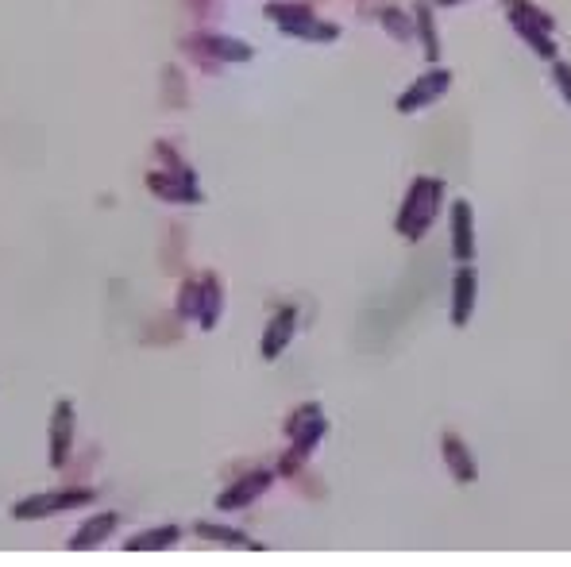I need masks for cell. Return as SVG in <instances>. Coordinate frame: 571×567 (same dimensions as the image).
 <instances>
[{"mask_svg":"<svg viewBox=\"0 0 571 567\" xmlns=\"http://www.w3.org/2000/svg\"><path fill=\"white\" fill-rule=\"evenodd\" d=\"M440 201H444V182L440 178H413L409 182V193L406 201H402V209H398V236H406V240H421L429 228H433L436 213H440Z\"/></svg>","mask_w":571,"mask_h":567,"instance_id":"obj_1","label":"cell"},{"mask_svg":"<svg viewBox=\"0 0 571 567\" xmlns=\"http://www.w3.org/2000/svg\"><path fill=\"white\" fill-rule=\"evenodd\" d=\"M267 20L278 24L282 35H290V39H309V43H336L340 39V27L321 20L309 4H298V0H274L267 4Z\"/></svg>","mask_w":571,"mask_h":567,"instance_id":"obj_2","label":"cell"},{"mask_svg":"<svg viewBox=\"0 0 571 567\" xmlns=\"http://www.w3.org/2000/svg\"><path fill=\"white\" fill-rule=\"evenodd\" d=\"M325 417H321V409L317 405H301V409H294L290 413V421H286V436H290V452L282 456V471L286 475H294L301 463L309 459V452L321 444V436H325Z\"/></svg>","mask_w":571,"mask_h":567,"instance_id":"obj_3","label":"cell"},{"mask_svg":"<svg viewBox=\"0 0 571 567\" xmlns=\"http://www.w3.org/2000/svg\"><path fill=\"white\" fill-rule=\"evenodd\" d=\"M502 4H506V12H510V24H514L517 35L541 54V58H556V43H552L556 24H552V16H544L533 0H502Z\"/></svg>","mask_w":571,"mask_h":567,"instance_id":"obj_4","label":"cell"},{"mask_svg":"<svg viewBox=\"0 0 571 567\" xmlns=\"http://www.w3.org/2000/svg\"><path fill=\"white\" fill-rule=\"evenodd\" d=\"M93 498H97V490H89V486H66V490H51V494H31V498L12 506V517L35 521V517H51V513L74 510V506H89Z\"/></svg>","mask_w":571,"mask_h":567,"instance_id":"obj_5","label":"cell"},{"mask_svg":"<svg viewBox=\"0 0 571 567\" xmlns=\"http://www.w3.org/2000/svg\"><path fill=\"white\" fill-rule=\"evenodd\" d=\"M147 186L155 197H163V201H174V205H197L205 193L197 186V174H193L190 166H178V170H155V174H147Z\"/></svg>","mask_w":571,"mask_h":567,"instance_id":"obj_6","label":"cell"},{"mask_svg":"<svg viewBox=\"0 0 571 567\" xmlns=\"http://www.w3.org/2000/svg\"><path fill=\"white\" fill-rule=\"evenodd\" d=\"M448 85H452V74L433 66L429 74H421V78L398 97V112H417V108H425V105H436V101L448 93Z\"/></svg>","mask_w":571,"mask_h":567,"instance_id":"obj_7","label":"cell"},{"mask_svg":"<svg viewBox=\"0 0 571 567\" xmlns=\"http://www.w3.org/2000/svg\"><path fill=\"white\" fill-rule=\"evenodd\" d=\"M186 51H205V62H247L251 58V47L240 43V39H228V35H197V39H186L182 43Z\"/></svg>","mask_w":571,"mask_h":567,"instance_id":"obj_8","label":"cell"},{"mask_svg":"<svg viewBox=\"0 0 571 567\" xmlns=\"http://www.w3.org/2000/svg\"><path fill=\"white\" fill-rule=\"evenodd\" d=\"M271 479L274 475L263 471V467H259V471H247L240 483H232L224 494H217V510H244V506H251V502L271 486Z\"/></svg>","mask_w":571,"mask_h":567,"instance_id":"obj_9","label":"cell"},{"mask_svg":"<svg viewBox=\"0 0 571 567\" xmlns=\"http://www.w3.org/2000/svg\"><path fill=\"white\" fill-rule=\"evenodd\" d=\"M475 297H479V274L471 263H460L456 278H452V324L463 328L471 321V309H475Z\"/></svg>","mask_w":571,"mask_h":567,"instance_id":"obj_10","label":"cell"},{"mask_svg":"<svg viewBox=\"0 0 571 567\" xmlns=\"http://www.w3.org/2000/svg\"><path fill=\"white\" fill-rule=\"evenodd\" d=\"M70 444H74V405L58 398L51 413V467H66Z\"/></svg>","mask_w":571,"mask_h":567,"instance_id":"obj_11","label":"cell"},{"mask_svg":"<svg viewBox=\"0 0 571 567\" xmlns=\"http://www.w3.org/2000/svg\"><path fill=\"white\" fill-rule=\"evenodd\" d=\"M471 201H456L452 205V255L456 263H471L475 259V220H471Z\"/></svg>","mask_w":571,"mask_h":567,"instance_id":"obj_12","label":"cell"},{"mask_svg":"<svg viewBox=\"0 0 571 567\" xmlns=\"http://www.w3.org/2000/svg\"><path fill=\"white\" fill-rule=\"evenodd\" d=\"M294 328H298V309L294 305L278 309L271 317V324L263 328V359H278L286 351V344L294 340Z\"/></svg>","mask_w":571,"mask_h":567,"instance_id":"obj_13","label":"cell"},{"mask_svg":"<svg viewBox=\"0 0 571 567\" xmlns=\"http://www.w3.org/2000/svg\"><path fill=\"white\" fill-rule=\"evenodd\" d=\"M116 525H120V513L116 510H105V513H97V517H89L82 529L70 537V552H89V548H97L101 540L112 537Z\"/></svg>","mask_w":571,"mask_h":567,"instance_id":"obj_14","label":"cell"},{"mask_svg":"<svg viewBox=\"0 0 571 567\" xmlns=\"http://www.w3.org/2000/svg\"><path fill=\"white\" fill-rule=\"evenodd\" d=\"M220 313H224V290H220V278L209 270V274H201V301H197V324L205 328V332H213L220 321Z\"/></svg>","mask_w":571,"mask_h":567,"instance_id":"obj_15","label":"cell"},{"mask_svg":"<svg viewBox=\"0 0 571 567\" xmlns=\"http://www.w3.org/2000/svg\"><path fill=\"white\" fill-rule=\"evenodd\" d=\"M440 448H444V459H448V471H452V479H456V483H475L479 467H475V456L463 448L460 436H456V432H444Z\"/></svg>","mask_w":571,"mask_h":567,"instance_id":"obj_16","label":"cell"},{"mask_svg":"<svg viewBox=\"0 0 571 567\" xmlns=\"http://www.w3.org/2000/svg\"><path fill=\"white\" fill-rule=\"evenodd\" d=\"M178 537H182L178 525H155V529H143V533H136V537L128 540V552H163Z\"/></svg>","mask_w":571,"mask_h":567,"instance_id":"obj_17","label":"cell"},{"mask_svg":"<svg viewBox=\"0 0 571 567\" xmlns=\"http://www.w3.org/2000/svg\"><path fill=\"white\" fill-rule=\"evenodd\" d=\"M197 533L205 540H217V544H232V548H259L251 537H244V533H236V529H220V525H213V521H197L193 525Z\"/></svg>","mask_w":571,"mask_h":567,"instance_id":"obj_18","label":"cell"},{"mask_svg":"<svg viewBox=\"0 0 571 567\" xmlns=\"http://www.w3.org/2000/svg\"><path fill=\"white\" fill-rule=\"evenodd\" d=\"M417 35H421V43H425V58L429 62H440V39H436L433 31V8L429 4H417Z\"/></svg>","mask_w":571,"mask_h":567,"instance_id":"obj_19","label":"cell"},{"mask_svg":"<svg viewBox=\"0 0 571 567\" xmlns=\"http://www.w3.org/2000/svg\"><path fill=\"white\" fill-rule=\"evenodd\" d=\"M379 20H382V27L394 35V39H413V20H409V12H402V8H382L379 12Z\"/></svg>","mask_w":571,"mask_h":567,"instance_id":"obj_20","label":"cell"},{"mask_svg":"<svg viewBox=\"0 0 571 567\" xmlns=\"http://www.w3.org/2000/svg\"><path fill=\"white\" fill-rule=\"evenodd\" d=\"M197 301H201V282L186 278L182 290H178V317L182 321H197Z\"/></svg>","mask_w":571,"mask_h":567,"instance_id":"obj_21","label":"cell"},{"mask_svg":"<svg viewBox=\"0 0 571 567\" xmlns=\"http://www.w3.org/2000/svg\"><path fill=\"white\" fill-rule=\"evenodd\" d=\"M552 74H556V81H560V89H564V97H568L571 105V66L564 58H552Z\"/></svg>","mask_w":571,"mask_h":567,"instance_id":"obj_22","label":"cell"},{"mask_svg":"<svg viewBox=\"0 0 571 567\" xmlns=\"http://www.w3.org/2000/svg\"><path fill=\"white\" fill-rule=\"evenodd\" d=\"M440 8H456V4H463V0H436Z\"/></svg>","mask_w":571,"mask_h":567,"instance_id":"obj_23","label":"cell"}]
</instances>
